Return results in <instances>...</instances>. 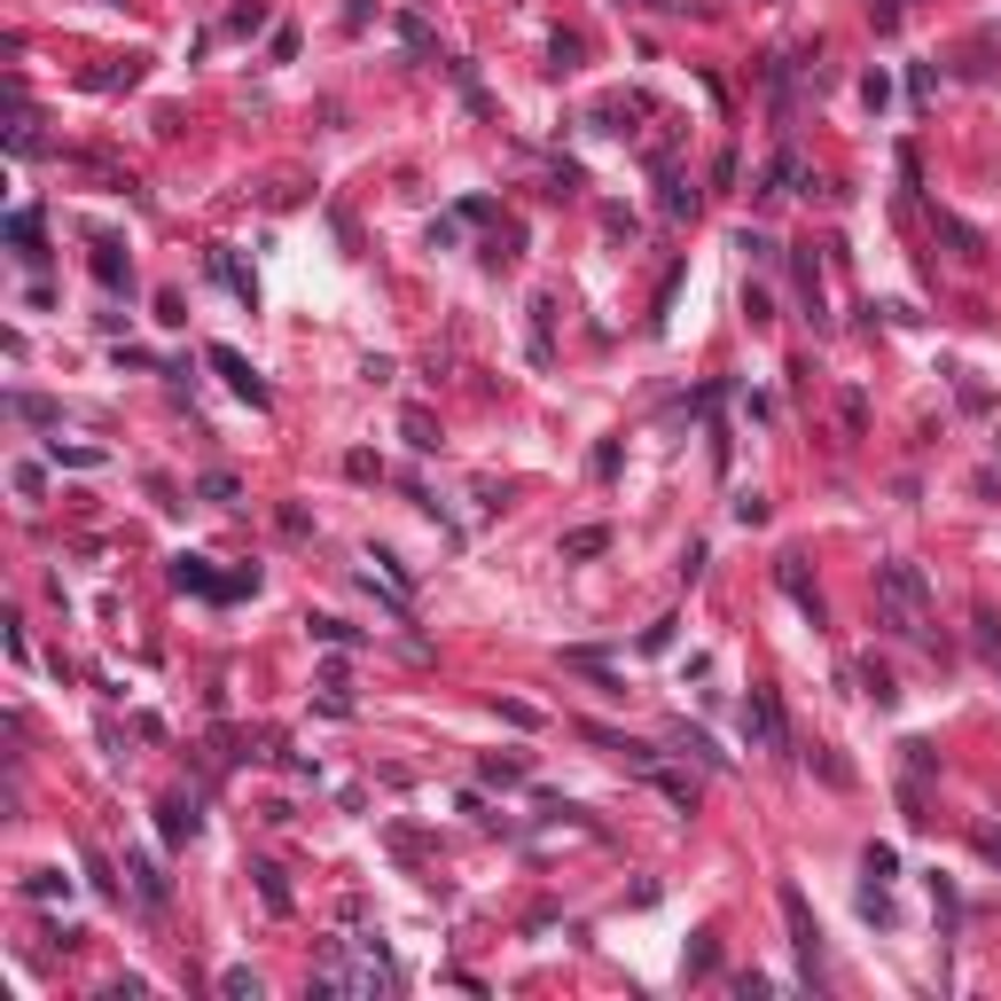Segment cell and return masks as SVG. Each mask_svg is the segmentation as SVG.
Wrapping results in <instances>:
<instances>
[{"label": "cell", "instance_id": "1", "mask_svg": "<svg viewBox=\"0 0 1001 1001\" xmlns=\"http://www.w3.org/2000/svg\"><path fill=\"white\" fill-rule=\"evenodd\" d=\"M876 626L892 633V642H916L931 650V579L916 564H876Z\"/></svg>", "mask_w": 1001, "mask_h": 1001}, {"label": "cell", "instance_id": "2", "mask_svg": "<svg viewBox=\"0 0 1001 1001\" xmlns=\"http://www.w3.org/2000/svg\"><path fill=\"white\" fill-rule=\"evenodd\" d=\"M744 736H752L759 752H790V727H782L775 689H752V696H744Z\"/></svg>", "mask_w": 1001, "mask_h": 1001}, {"label": "cell", "instance_id": "3", "mask_svg": "<svg viewBox=\"0 0 1001 1001\" xmlns=\"http://www.w3.org/2000/svg\"><path fill=\"white\" fill-rule=\"evenodd\" d=\"M782 916H790V947H798L806 986H813V962H822V924L806 916V892H798V884H782Z\"/></svg>", "mask_w": 1001, "mask_h": 1001}, {"label": "cell", "instance_id": "4", "mask_svg": "<svg viewBox=\"0 0 1001 1001\" xmlns=\"http://www.w3.org/2000/svg\"><path fill=\"white\" fill-rule=\"evenodd\" d=\"M775 587H782V595L798 603V618H806V626H822V618H830V603H822V587H813V579L798 572V556H775Z\"/></svg>", "mask_w": 1001, "mask_h": 1001}, {"label": "cell", "instance_id": "5", "mask_svg": "<svg viewBox=\"0 0 1001 1001\" xmlns=\"http://www.w3.org/2000/svg\"><path fill=\"white\" fill-rule=\"evenodd\" d=\"M212 369H220V376H227V384H235V392H243L251 407H266V384L251 376V360H243L235 344H212Z\"/></svg>", "mask_w": 1001, "mask_h": 1001}, {"label": "cell", "instance_id": "6", "mask_svg": "<svg viewBox=\"0 0 1001 1001\" xmlns=\"http://www.w3.org/2000/svg\"><path fill=\"white\" fill-rule=\"evenodd\" d=\"M790 180H798V149L782 141V149L767 157V172H759V196H790Z\"/></svg>", "mask_w": 1001, "mask_h": 1001}, {"label": "cell", "instance_id": "7", "mask_svg": "<svg viewBox=\"0 0 1001 1001\" xmlns=\"http://www.w3.org/2000/svg\"><path fill=\"white\" fill-rule=\"evenodd\" d=\"M798 298H806V321H813V329L830 321V306H822V266H813V258H798Z\"/></svg>", "mask_w": 1001, "mask_h": 1001}, {"label": "cell", "instance_id": "8", "mask_svg": "<svg viewBox=\"0 0 1001 1001\" xmlns=\"http://www.w3.org/2000/svg\"><path fill=\"white\" fill-rule=\"evenodd\" d=\"M610 549V532L603 524H579V532H564V564H587V556H603Z\"/></svg>", "mask_w": 1001, "mask_h": 1001}, {"label": "cell", "instance_id": "9", "mask_svg": "<svg viewBox=\"0 0 1001 1001\" xmlns=\"http://www.w3.org/2000/svg\"><path fill=\"white\" fill-rule=\"evenodd\" d=\"M95 275H103V290H134V266L118 258V243H95Z\"/></svg>", "mask_w": 1001, "mask_h": 1001}, {"label": "cell", "instance_id": "10", "mask_svg": "<svg viewBox=\"0 0 1001 1001\" xmlns=\"http://www.w3.org/2000/svg\"><path fill=\"white\" fill-rule=\"evenodd\" d=\"M212 275H220V283H227V290H235L243 306H258V283H251L243 266H235V251H212Z\"/></svg>", "mask_w": 1001, "mask_h": 1001}, {"label": "cell", "instance_id": "11", "mask_svg": "<svg viewBox=\"0 0 1001 1001\" xmlns=\"http://www.w3.org/2000/svg\"><path fill=\"white\" fill-rule=\"evenodd\" d=\"M658 180H665V212H673V220H681V212H696V189L673 172V157H658Z\"/></svg>", "mask_w": 1001, "mask_h": 1001}, {"label": "cell", "instance_id": "12", "mask_svg": "<svg viewBox=\"0 0 1001 1001\" xmlns=\"http://www.w3.org/2000/svg\"><path fill=\"white\" fill-rule=\"evenodd\" d=\"M134 892H141L149 907H164V899H172V884L157 876V861H149V853H134Z\"/></svg>", "mask_w": 1001, "mask_h": 1001}, {"label": "cell", "instance_id": "13", "mask_svg": "<svg viewBox=\"0 0 1001 1001\" xmlns=\"http://www.w3.org/2000/svg\"><path fill=\"white\" fill-rule=\"evenodd\" d=\"M196 830H204V813H196V806H180V798H172V806H164V838H172V845H189V838H196Z\"/></svg>", "mask_w": 1001, "mask_h": 1001}, {"label": "cell", "instance_id": "14", "mask_svg": "<svg viewBox=\"0 0 1001 1001\" xmlns=\"http://www.w3.org/2000/svg\"><path fill=\"white\" fill-rule=\"evenodd\" d=\"M650 782H658V790H665L681 813H696V782H689V775H673V767H650Z\"/></svg>", "mask_w": 1001, "mask_h": 1001}, {"label": "cell", "instance_id": "15", "mask_svg": "<svg viewBox=\"0 0 1001 1001\" xmlns=\"http://www.w3.org/2000/svg\"><path fill=\"white\" fill-rule=\"evenodd\" d=\"M970 626H978V650H986V665L1001 673V618H993V610H978Z\"/></svg>", "mask_w": 1001, "mask_h": 1001}, {"label": "cell", "instance_id": "16", "mask_svg": "<svg viewBox=\"0 0 1001 1001\" xmlns=\"http://www.w3.org/2000/svg\"><path fill=\"white\" fill-rule=\"evenodd\" d=\"M9 243H17L24 258H40V212H17V220H9Z\"/></svg>", "mask_w": 1001, "mask_h": 1001}, {"label": "cell", "instance_id": "17", "mask_svg": "<svg viewBox=\"0 0 1001 1001\" xmlns=\"http://www.w3.org/2000/svg\"><path fill=\"white\" fill-rule=\"evenodd\" d=\"M251 876H258V892H266V907H275V916H283V907H290V884H283V869H266V861H258Z\"/></svg>", "mask_w": 1001, "mask_h": 1001}, {"label": "cell", "instance_id": "18", "mask_svg": "<svg viewBox=\"0 0 1001 1001\" xmlns=\"http://www.w3.org/2000/svg\"><path fill=\"white\" fill-rule=\"evenodd\" d=\"M673 744H681L689 759H704V767H727V752H712V736H696V727H681V736H673Z\"/></svg>", "mask_w": 1001, "mask_h": 1001}, {"label": "cell", "instance_id": "19", "mask_svg": "<svg viewBox=\"0 0 1001 1001\" xmlns=\"http://www.w3.org/2000/svg\"><path fill=\"white\" fill-rule=\"evenodd\" d=\"M24 892H32V899H55V892H71V876H63V869H32Z\"/></svg>", "mask_w": 1001, "mask_h": 1001}, {"label": "cell", "instance_id": "20", "mask_svg": "<svg viewBox=\"0 0 1001 1001\" xmlns=\"http://www.w3.org/2000/svg\"><path fill=\"white\" fill-rule=\"evenodd\" d=\"M220 993L227 1001H258V970H220Z\"/></svg>", "mask_w": 1001, "mask_h": 1001}, {"label": "cell", "instance_id": "21", "mask_svg": "<svg viewBox=\"0 0 1001 1001\" xmlns=\"http://www.w3.org/2000/svg\"><path fill=\"white\" fill-rule=\"evenodd\" d=\"M313 642H329V650H344V642H360V626H344V618H313Z\"/></svg>", "mask_w": 1001, "mask_h": 1001}, {"label": "cell", "instance_id": "22", "mask_svg": "<svg viewBox=\"0 0 1001 1001\" xmlns=\"http://www.w3.org/2000/svg\"><path fill=\"white\" fill-rule=\"evenodd\" d=\"M9 415H17V423H55V407H47V400H32V392H17V400H9Z\"/></svg>", "mask_w": 1001, "mask_h": 1001}, {"label": "cell", "instance_id": "23", "mask_svg": "<svg viewBox=\"0 0 1001 1001\" xmlns=\"http://www.w3.org/2000/svg\"><path fill=\"white\" fill-rule=\"evenodd\" d=\"M400 40H407V47H415V55H430V47H438V40H430V24H423V17H400Z\"/></svg>", "mask_w": 1001, "mask_h": 1001}, {"label": "cell", "instance_id": "24", "mask_svg": "<svg viewBox=\"0 0 1001 1001\" xmlns=\"http://www.w3.org/2000/svg\"><path fill=\"white\" fill-rule=\"evenodd\" d=\"M196 493H204V501H235V478H227V470H204Z\"/></svg>", "mask_w": 1001, "mask_h": 1001}, {"label": "cell", "instance_id": "25", "mask_svg": "<svg viewBox=\"0 0 1001 1001\" xmlns=\"http://www.w3.org/2000/svg\"><path fill=\"white\" fill-rule=\"evenodd\" d=\"M861 869H869V876H876V884H884V876H892V869H899V853H892V845H869V853H861Z\"/></svg>", "mask_w": 1001, "mask_h": 1001}, {"label": "cell", "instance_id": "26", "mask_svg": "<svg viewBox=\"0 0 1001 1001\" xmlns=\"http://www.w3.org/2000/svg\"><path fill=\"white\" fill-rule=\"evenodd\" d=\"M55 462H71V470H95L103 454H95V446H63V438H55Z\"/></svg>", "mask_w": 1001, "mask_h": 1001}, {"label": "cell", "instance_id": "27", "mask_svg": "<svg viewBox=\"0 0 1001 1001\" xmlns=\"http://www.w3.org/2000/svg\"><path fill=\"white\" fill-rule=\"evenodd\" d=\"M407 446H423V454L438 446V438H430V415H423V407H407Z\"/></svg>", "mask_w": 1001, "mask_h": 1001}, {"label": "cell", "instance_id": "28", "mask_svg": "<svg viewBox=\"0 0 1001 1001\" xmlns=\"http://www.w3.org/2000/svg\"><path fill=\"white\" fill-rule=\"evenodd\" d=\"M861 681H869V696H876V704H892V696H899V689H892V673H884V665H861Z\"/></svg>", "mask_w": 1001, "mask_h": 1001}, {"label": "cell", "instance_id": "29", "mask_svg": "<svg viewBox=\"0 0 1001 1001\" xmlns=\"http://www.w3.org/2000/svg\"><path fill=\"white\" fill-rule=\"evenodd\" d=\"M861 916H869V924H892V899H884V892H876V884H869V892H861Z\"/></svg>", "mask_w": 1001, "mask_h": 1001}, {"label": "cell", "instance_id": "30", "mask_svg": "<svg viewBox=\"0 0 1001 1001\" xmlns=\"http://www.w3.org/2000/svg\"><path fill=\"white\" fill-rule=\"evenodd\" d=\"M939 227H947V243H955V251H962V258H978V235H970V227H962V220H939Z\"/></svg>", "mask_w": 1001, "mask_h": 1001}, {"label": "cell", "instance_id": "31", "mask_svg": "<svg viewBox=\"0 0 1001 1001\" xmlns=\"http://www.w3.org/2000/svg\"><path fill=\"white\" fill-rule=\"evenodd\" d=\"M736 524H767V501L759 493H736Z\"/></svg>", "mask_w": 1001, "mask_h": 1001}, {"label": "cell", "instance_id": "32", "mask_svg": "<svg viewBox=\"0 0 1001 1001\" xmlns=\"http://www.w3.org/2000/svg\"><path fill=\"white\" fill-rule=\"evenodd\" d=\"M899 9H907V0H876V24L892 32V24H899Z\"/></svg>", "mask_w": 1001, "mask_h": 1001}, {"label": "cell", "instance_id": "33", "mask_svg": "<svg viewBox=\"0 0 1001 1001\" xmlns=\"http://www.w3.org/2000/svg\"><path fill=\"white\" fill-rule=\"evenodd\" d=\"M978 853H986V861H1001V830H978Z\"/></svg>", "mask_w": 1001, "mask_h": 1001}, {"label": "cell", "instance_id": "34", "mask_svg": "<svg viewBox=\"0 0 1001 1001\" xmlns=\"http://www.w3.org/2000/svg\"><path fill=\"white\" fill-rule=\"evenodd\" d=\"M633 9H658V17H673V9H689V0H633Z\"/></svg>", "mask_w": 1001, "mask_h": 1001}]
</instances>
